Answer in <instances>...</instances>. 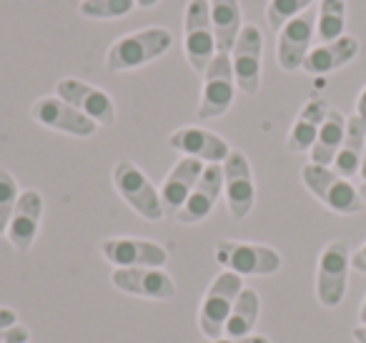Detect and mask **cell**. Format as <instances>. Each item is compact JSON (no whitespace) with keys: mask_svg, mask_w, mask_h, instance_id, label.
<instances>
[{"mask_svg":"<svg viewBox=\"0 0 366 343\" xmlns=\"http://www.w3.org/2000/svg\"><path fill=\"white\" fill-rule=\"evenodd\" d=\"M219 266L224 271L239 273L244 276H274L281 268V253L264 243H251V241H234V238H224L216 243L214 251Z\"/></svg>","mask_w":366,"mask_h":343,"instance_id":"cell-4","label":"cell"},{"mask_svg":"<svg viewBox=\"0 0 366 343\" xmlns=\"http://www.w3.org/2000/svg\"><path fill=\"white\" fill-rule=\"evenodd\" d=\"M349 243L341 238L326 243L319 256V266H316V298L321 306L336 308L344 301L346 286H349Z\"/></svg>","mask_w":366,"mask_h":343,"instance_id":"cell-7","label":"cell"},{"mask_svg":"<svg viewBox=\"0 0 366 343\" xmlns=\"http://www.w3.org/2000/svg\"><path fill=\"white\" fill-rule=\"evenodd\" d=\"M136 0H81L78 13L88 21H118L136 11Z\"/></svg>","mask_w":366,"mask_h":343,"instance_id":"cell-27","label":"cell"},{"mask_svg":"<svg viewBox=\"0 0 366 343\" xmlns=\"http://www.w3.org/2000/svg\"><path fill=\"white\" fill-rule=\"evenodd\" d=\"M359 321H361V323H366V298H364V303H361V311H359Z\"/></svg>","mask_w":366,"mask_h":343,"instance_id":"cell-38","label":"cell"},{"mask_svg":"<svg viewBox=\"0 0 366 343\" xmlns=\"http://www.w3.org/2000/svg\"><path fill=\"white\" fill-rule=\"evenodd\" d=\"M161 0H136V6L143 8V11H148V8H156Z\"/></svg>","mask_w":366,"mask_h":343,"instance_id":"cell-36","label":"cell"},{"mask_svg":"<svg viewBox=\"0 0 366 343\" xmlns=\"http://www.w3.org/2000/svg\"><path fill=\"white\" fill-rule=\"evenodd\" d=\"M351 336H354V341H356V343H366V323H361V326H356Z\"/></svg>","mask_w":366,"mask_h":343,"instance_id":"cell-35","label":"cell"},{"mask_svg":"<svg viewBox=\"0 0 366 343\" xmlns=\"http://www.w3.org/2000/svg\"><path fill=\"white\" fill-rule=\"evenodd\" d=\"M173 46V33L166 26H148L116 38L106 53V73H128L163 58Z\"/></svg>","mask_w":366,"mask_h":343,"instance_id":"cell-1","label":"cell"},{"mask_svg":"<svg viewBox=\"0 0 366 343\" xmlns=\"http://www.w3.org/2000/svg\"><path fill=\"white\" fill-rule=\"evenodd\" d=\"M351 268L359 273H366V241L351 253Z\"/></svg>","mask_w":366,"mask_h":343,"instance_id":"cell-32","label":"cell"},{"mask_svg":"<svg viewBox=\"0 0 366 343\" xmlns=\"http://www.w3.org/2000/svg\"><path fill=\"white\" fill-rule=\"evenodd\" d=\"M236 91L239 88H236L231 56L216 53L204 73V93H201L199 111H196L201 121H216V118L226 116L234 106Z\"/></svg>","mask_w":366,"mask_h":343,"instance_id":"cell-8","label":"cell"},{"mask_svg":"<svg viewBox=\"0 0 366 343\" xmlns=\"http://www.w3.org/2000/svg\"><path fill=\"white\" fill-rule=\"evenodd\" d=\"M56 96L78 108L93 123H98V128H111L116 123V103L103 88L93 83L81 81V78H61L56 83Z\"/></svg>","mask_w":366,"mask_h":343,"instance_id":"cell-13","label":"cell"},{"mask_svg":"<svg viewBox=\"0 0 366 343\" xmlns=\"http://www.w3.org/2000/svg\"><path fill=\"white\" fill-rule=\"evenodd\" d=\"M316 38V11H306L289 21L276 33V61L286 73H294L304 66L306 56L314 48Z\"/></svg>","mask_w":366,"mask_h":343,"instance_id":"cell-14","label":"cell"},{"mask_svg":"<svg viewBox=\"0 0 366 343\" xmlns=\"http://www.w3.org/2000/svg\"><path fill=\"white\" fill-rule=\"evenodd\" d=\"M18 323V313L13 311V308H6V306H0V331L3 328H11Z\"/></svg>","mask_w":366,"mask_h":343,"instance_id":"cell-33","label":"cell"},{"mask_svg":"<svg viewBox=\"0 0 366 343\" xmlns=\"http://www.w3.org/2000/svg\"><path fill=\"white\" fill-rule=\"evenodd\" d=\"M356 116L364 118V121H366V86L361 88L359 98H356Z\"/></svg>","mask_w":366,"mask_h":343,"instance_id":"cell-34","label":"cell"},{"mask_svg":"<svg viewBox=\"0 0 366 343\" xmlns=\"http://www.w3.org/2000/svg\"><path fill=\"white\" fill-rule=\"evenodd\" d=\"M314 3H319V0H269L266 3V23H269L271 31L279 33L289 21L311 11Z\"/></svg>","mask_w":366,"mask_h":343,"instance_id":"cell-28","label":"cell"},{"mask_svg":"<svg viewBox=\"0 0 366 343\" xmlns=\"http://www.w3.org/2000/svg\"><path fill=\"white\" fill-rule=\"evenodd\" d=\"M361 183H366V148H364V161H361V171H359Z\"/></svg>","mask_w":366,"mask_h":343,"instance_id":"cell-37","label":"cell"},{"mask_svg":"<svg viewBox=\"0 0 366 343\" xmlns=\"http://www.w3.org/2000/svg\"><path fill=\"white\" fill-rule=\"evenodd\" d=\"M361 51V43L356 36H341L331 43H319L311 48V53L306 56L301 71L309 76H329V73L339 71V68L349 66L351 61H356Z\"/></svg>","mask_w":366,"mask_h":343,"instance_id":"cell-20","label":"cell"},{"mask_svg":"<svg viewBox=\"0 0 366 343\" xmlns=\"http://www.w3.org/2000/svg\"><path fill=\"white\" fill-rule=\"evenodd\" d=\"M0 343H31V331L21 323L0 331Z\"/></svg>","mask_w":366,"mask_h":343,"instance_id":"cell-30","label":"cell"},{"mask_svg":"<svg viewBox=\"0 0 366 343\" xmlns=\"http://www.w3.org/2000/svg\"><path fill=\"white\" fill-rule=\"evenodd\" d=\"M231 66H234L236 88L244 96H256L261 88V66H264V33L259 26L246 23L239 33L234 51H231Z\"/></svg>","mask_w":366,"mask_h":343,"instance_id":"cell-11","label":"cell"},{"mask_svg":"<svg viewBox=\"0 0 366 343\" xmlns=\"http://www.w3.org/2000/svg\"><path fill=\"white\" fill-rule=\"evenodd\" d=\"M221 168H224V196L229 216L234 221H244L256 206V183L249 156L239 148H231Z\"/></svg>","mask_w":366,"mask_h":343,"instance_id":"cell-9","label":"cell"},{"mask_svg":"<svg viewBox=\"0 0 366 343\" xmlns=\"http://www.w3.org/2000/svg\"><path fill=\"white\" fill-rule=\"evenodd\" d=\"M201 343H271L266 336H259V333H251V336H241V338H231V336H221L216 341H201Z\"/></svg>","mask_w":366,"mask_h":343,"instance_id":"cell-31","label":"cell"},{"mask_svg":"<svg viewBox=\"0 0 366 343\" xmlns=\"http://www.w3.org/2000/svg\"><path fill=\"white\" fill-rule=\"evenodd\" d=\"M183 53L194 73L204 76L216 56V36L211 26L209 0H189L183 11Z\"/></svg>","mask_w":366,"mask_h":343,"instance_id":"cell-5","label":"cell"},{"mask_svg":"<svg viewBox=\"0 0 366 343\" xmlns=\"http://www.w3.org/2000/svg\"><path fill=\"white\" fill-rule=\"evenodd\" d=\"M18 198H21V188L16 176L8 168H0V236L8 233V223L13 218Z\"/></svg>","mask_w":366,"mask_h":343,"instance_id":"cell-29","label":"cell"},{"mask_svg":"<svg viewBox=\"0 0 366 343\" xmlns=\"http://www.w3.org/2000/svg\"><path fill=\"white\" fill-rule=\"evenodd\" d=\"M221 196H224V168H221V163H211L204 168L186 206L176 213V221L183 226H196V223L206 221L214 213Z\"/></svg>","mask_w":366,"mask_h":343,"instance_id":"cell-18","label":"cell"},{"mask_svg":"<svg viewBox=\"0 0 366 343\" xmlns=\"http://www.w3.org/2000/svg\"><path fill=\"white\" fill-rule=\"evenodd\" d=\"M364 148H366V121L354 113V116L346 118V136L331 168L339 176L349 178V181L356 178L361 171V161H364Z\"/></svg>","mask_w":366,"mask_h":343,"instance_id":"cell-23","label":"cell"},{"mask_svg":"<svg viewBox=\"0 0 366 343\" xmlns=\"http://www.w3.org/2000/svg\"><path fill=\"white\" fill-rule=\"evenodd\" d=\"M301 181H304L306 191L326 206L331 213L339 216H356L366 208V203L361 201V193L349 178L339 176L334 168L316 166V163H306L301 168Z\"/></svg>","mask_w":366,"mask_h":343,"instance_id":"cell-2","label":"cell"},{"mask_svg":"<svg viewBox=\"0 0 366 343\" xmlns=\"http://www.w3.org/2000/svg\"><path fill=\"white\" fill-rule=\"evenodd\" d=\"M259 316H261V298L254 288H246L239 293L236 298L234 308H231V316L226 321V328H224V336H231V338H241V336H251L259 323Z\"/></svg>","mask_w":366,"mask_h":343,"instance_id":"cell-25","label":"cell"},{"mask_svg":"<svg viewBox=\"0 0 366 343\" xmlns=\"http://www.w3.org/2000/svg\"><path fill=\"white\" fill-rule=\"evenodd\" d=\"M244 291V278L239 273L221 271L219 276L211 281V286L206 288L204 301L199 308V328L204 333V338L216 341V338L224 336L226 321L231 316V308H234L239 293Z\"/></svg>","mask_w":366,"mask_h":343,"instance_id":"cell-6","label":"cell"},{"mask_svg":"<svg viewBox=\"0 0 366 343\" xmlns=\"http://www.w3.org/2000/svg\"><path fill=\"white\" fill-rule=\"evenodd\" d=\"M204 168H206V163L196 161V158H186V156L173 163V168L168 171V176L163 178L161 188H158L166 213H171V216L176 218V213L186 206L189 196L194 193Z\"/></svg>","mask_w":366,"mask_h":343,"instance_id":"cell-19","label":"cell"},{"mask_svg":"<svg viewBox=\"0 0 366 343\" xmlns=\"http://www.w3.org/2000/svg\"><path fill=\"white\" fill-rule=\"evenodd\" d=\"M111 283L121 293L148 301H171L176 298V283L163 268H116Z\"/></svg>","mask_w":366,"mask_h":343,"instance_id":"cell-15","label":"cell"},{"mask_svg":"<svg viewBox=\"0 0 366 343\" xmlns=\"http://www.w3.org/2000/svg\"><path fill=\"white\" fill-rule=\"evenodd\" d=\"M346 16L349 3L346 0H319L316 11V38L319 43H331L346 36Z\"/></svg>","mask_w":366,"mask_h":343,"instance_id":"cell-26","label":"cell"},{"mask_svg":"<svg viewBox=\"0 0 366 343\" xmlns=\"http://www.w3.org/2000/svg\"><path fill=\"white\" fill-rule=\"evenodd\" d=\"M111 181H113V188L116 193L128 203L133 213L143 218V221H161L166 216V208L161 203V193L158 188L151 183V178L131 161V158H121L116 161L111 171Z\"/></svg>","mask_w":366,"mask_h":343,"instance_id":"cell-3","label":"cell"},{"mask_svg":"<svg viewBox=\"0 0 366 343\" xmlns=\"http://www.w3.org/2000/svg\"><path fill=\"white\" fill-rule=\"evenodd\" d=\"M31 118L36 123H41L43 128L56 133H66L73 138H91L96 136L98 123H93L88 116H83L78 108H73L71 103H66L63 98L53 96H41L31 103Z\"/></svg>","mask_w":366,"mask_h":343,"instance_id":"cell-10","label":"cell"},{"mask_svg":"<svg viewBox=\"0 0 366 343\" xmlns=\"http://www.w3.org/2000/svg\"><path fill=\"white\" fill-rule=\"evenodd\" d=\"M346 136V116L339 111V108L331 106L329 116H326L324 126H321L319 136H316L314 148L309 151V163H316V166H334V158L339 153L341 143H344Z\"/></svg>","mask_w":366,"mask_h":343,"instance_id":"cell-24","label":"cell"},{"mask_svg":"<svg viewBox=\"0 0 366 343\" xmlns=\"http://www.w3.org/2000/svg\"><path fill=\"white\" fill-rule=\"evenodd\" d=\"M43 213H46V201H43V193L36 191V188H28V191H21V198L16 203V211H13V218L8 223V241L16 248L18 253H28L33 248L38 238V231H41L43 223Z\"/></svg>","mask_w":366,"mask_h":343,"instance_id":"cell-17","label":"cell"},{"mask_svg":"<svg viewBox=\"0 0 366 343\" xmlns=\"http://www.w3.org/2000/svg\"><path fill=\"white\" fill-rule=\"evenodd\" d=\"M331 106L329 101L314 96L301 106L299 116H296L294 126H291L289 136H286V148L291 153H309L316 143V136H319L321 126H324L326 116H329Z\"/></svg>","mask_w":366,"mask_h":343,"instance_id":"cell-21","label":"cell"},{"mask_svg":"<svg viewBox=\"0 0 366 343\" xmlns=\"http://www.w3.org/2000/svg\"><path fill=\"white\" fill-rule=\"evenodd\" d=\"M359 193H361V201L366 203V183H361V186H359Z\"/></svg>","mask_w":366,"mask_h":343,"instance_id":"cell-39","label":"cell"},{"mask_svg":"<svg viewBox=\"0 0 366 343\" xmlns=\"http://www.w3.org/2000/svg\"><path fill=\"white\" fill-rule=\"evenodd\" d=\"M168 146L173 151L183 153L186 158H196V161L206 163H224L231 153V146L224 136L209 131V128L201 126H183L168 136Z\"/></svg>","mask_w":366,"mask_h":343,"instance_id":"cell-16","label":"cell"},{"mask_svg":"<svg viewBox=\"0 0 366 343\" xmlns=\"http://www.w3.org/2000/svg\"><path fill=\"white\" fill-rule=\"evenodd\" d=\"M211 6V26L216 36V53L234 51L239 33L244 31V11L239 0H209Z\"/></svg>","mask_w":366,"mask_h":343,"instance_id":"cell-22","label":"cell"},{"mask_svg":"<svg viewBox=\"0 0 366 343\" xmlns=\"http://www.w3.org/2000/svg\"><path fill=\"white\" fill-rule=\"evenodd\" d=\"M101 256L116 268H163L168 263L163 243L136 236L106 238L101 243Z\"/></svg>","mask_w":366,"mask_h":343,"instance_id":"cell-12","label":"cell"}]
</instances>
